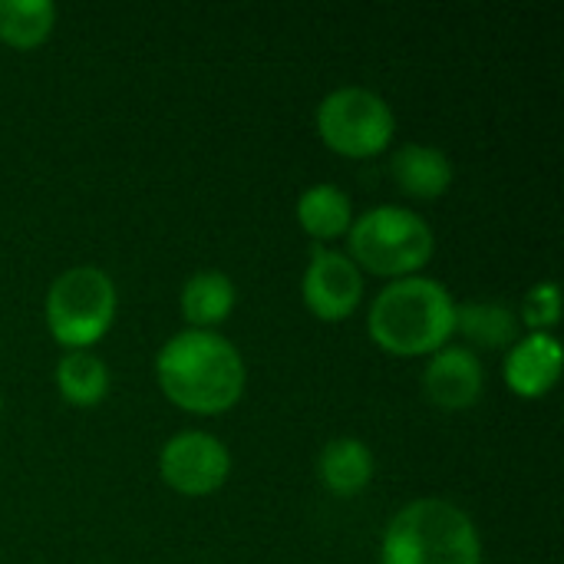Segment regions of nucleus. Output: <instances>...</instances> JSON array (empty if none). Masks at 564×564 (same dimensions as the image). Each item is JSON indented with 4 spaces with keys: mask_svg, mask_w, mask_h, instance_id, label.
Here are the masks:
<instances>
[{
    "mask_svg": "<svg viewBox=\"0 0 564 564\" xmlns=\"http://www.w3.org/2000/svg\"><path fill=\"white\" fill-rule=\"evenodd\" d=\"M525 334H555L562 321V288L558 281H539L525 291L522 307L516 311Z\"/></svg>",
    "mask_w": 564,
    "mask_h": 564,
    "instance_id": "18",
    "label": "nucleus"
},
{
    "mask_svg": "<svg viewBox=\"0 0 564 564\" xmlns=\"http://www.w3.org/2000/svg\"><path fill=\"white\" fill-rule=\"evenodd\" d=\"M502 380L519 400H545L562 380V340L555 334H522L506 350Z\"/></svg>",
    "mask_w": 564,
    "mask_h": 564,
    "instance_id": "10",
    "label": "nucleus"
},
{
    "mask_svg": "<svg viewBox=\"0 0 564 564\" xmlns=\"http://www.w3.org/2000/svg\"><path fill=\"white\" fill-rule=\"evenodd\" d=\"M423 393L433 406L459 413L473 410L486 393V367L476 350L449 344L426 357L423 367Z\"/></svg>",
    "mask_w": 564,
    "mask_h": 564,
    "instance_id": "9",
    "label": "nucleus"
},
{
    "mask_svg": "<svg viewBox=\"0 0 564 564\" xmlns=\"http://www.w3.org/2000/svg\"><path fill=\"white\" fill-rule=\"evenodd\" d=\"M390 175L397 182V188L416 202H436L443 195H449L453 182H456V169L453 159L426 142H406L393 152L390 159Z\"/></svg>",
    "mask_w": 564,
    "mask_h": 564,
    "instance_id": "11",
    "label": "nucleus"
},
{
    "mask_svg": "<svg viewBox=\"0 0 564 564\" xmlns=\"http://www.w3.org/2000/svg\"><path fill=\"white\" fill-rule=\"evenodd\" d=\"M294 218H297L301 231H304L314 245L330 248L334 241L347 238V231H350L357 212H354V198H350L340 185L317 182V185H311V188H304V192L297 195Z\"/></svg>",
    "mask_w": 564,
    "mask_h": 564,
    "instance_id": "13",
    "label": "nucleus"
},
{
    "mask_svg": "<svg viewBox=\"0 0 564 564\" xmlns=\"http://www.w3.org/2000/svg\"><path fill=\"white\" fill-rule=\"evenodd\" d=\"M373 476H377V456L357 436H337L317 456V482L337 499H354L367 492Z\"/></svg>",
    "mask_w": 564,
    "mask_h": 564,
    "instance_id": "12",
    "label": "nucleus"
},
{
    "mask_svg": "<svg viewBox=\"0 0 564 564\" xmlns=\"http://www.w3.org/2000/svg\"><path fill=\"white\" fill-rule=\"evenodd\" d=\"M238 307V288L225 271H195L178 291V311L192 330H218Z\"/></svg>",
    "mask_w": 564,
    "mask_h": 564,
    "instance_id": "14",
    "label": "nucleus"
},
{
    "mask_svg": "<svg viewBox=\"0 0 564 564\" xmlns=\"http://www.w3.org/2000/svg\"><path fill=\"white\" fill-rule=\"evenodd\" d=\"M155 383L175 410L192 416H221L241 403L248 364L221 330L185 327L159 347Z\"/></svg>",
    "mask_w": 564,
    "mask_h": 564,
    "instance_id": "1",
    "label": "nucleus"
},
{
    "mask_svg": "<svg viewBox=\"0 0 564 564\" xmlns=\"http://www.w3.org/2000/svg\"><path fill=\"white\" fill-rule=\"evenodd\" d=\"M56 393L76 410L99 406L112 390V373L96 350H63L53 370Z\"/></svg>",
    "mask_w": 564,
    "mask_h": 564,
    "instance_id": "16",
    "label": "nucleus"
},
{
    "mask_svg": "<svg viewBox=\"0 0 564 564\" xmlns=\"http://www.w3.org/2000/svg\"><path fill=\"white\" fill-rule=\"evenodd\" d=\"M482 558L473 516L440 496L406 502L380 539V564H482Z\"/></svg>",
    "mask_w": 564,
    "mask_h": 564,
    "instance_id": "3",
    "label": "nucleus"
},
{
    "mask_svg": "<svg viewBox=\"0 0 564 564\" xmlns=\"http://www.w3.org/2000/svg\"><path fill=\"white\" fill-rule=\"evenodd\" d=\"M56 26V3L50 0H0V43L10 50H36Z\"/></svg>",
    "mask_w": 564,
    "mask_h": 564,
    "instance_id": "17",
    "label": "nucleus"
},
{
    "mask_svg": "<svg viewBox=\"0 0 564 564\" xmlns=\"http://www.w3.org/2000/svg\"><path fill=\"white\" fill-rule=\"evenodd\" d=\"M456 334L469 350H509L522 337V324L502 301H463L456 304Z\"/></svg>",
    "mask_w": 564,
    "mask_h": 564,
    "instance_id": "15",
    "label": "nucleus"
},
{
    "mask_svg": "<svg viewBox=\"0 0 564 564\" xmlns=\"http://www.w3.org/2000/svg\"><path fill=\"white\" fill-rule=\"evenodd\" d=\"M347 258L360 274L383 281L416 278L436 254V231L406 205H373L360 212L347 231Z\"/></svg>",
    "mask_w": 564,
    "mask_h": 564,
    "instance_id": "4",
    "label": "nucleus"
},
{
    "mask_svg": "<svg viewBox=\"0 0 564 564\" xmlns=\"http://www.w3.org/2000/svg\"><path fill=\"white\" fill-rule=\"evenodd\" d=\"M0 416H3V397H0Z\"/></svg>",
    "mask_w": 564,
    "mask_h": 564,
    "instance_id": "19",
    "label": "nucleus"
},
{
    "mask_svg": "<svg viewBox=\"0 0 564 564\" xmlns=\"http://www.w3.org/2000/svg\"><path fill=\"white\" fill-rule=\"evenodd\" d=\"M364 274L347 258V251L314 245L304 274H301V301L321 324H344L364 304Z\"/></svg>",
    "mask_w": 564,
    "mask_h": 564,
    "instance_id": "8",
    "label": "nucleus"
},
{
    "mask_svg": "<svg viewBox=\"0 0 564 564\" xmlns=\"http://www.w3.org/2000/svg\"><path fill=\"white\" fill-rule=\"evenodd\" d=\"M367 334L390 357H433L456 337V297L430 274L387 281L370 301Z\"/></svg>",
    "mask_w": 564,
    "mask_h": 564,
    "instance_id": "2",
    "label": "nucleus"
},
{
    "mask_svg": "<svg viewBox=\"0 0 564 564\" xmlns=\"http://www.w3.org/2000/svg\"><path fill=\"white\" fill-rule=\"evenodd\" d=\"M119 314V291L109 271L76 264L56 274L43 297L50 337L63 350H93L112 330Z\"/></svg>",
    "mask_w": 564,
    "mask_h": 564,
    "instance_id": "5",
    "label": "nucleus"
},
{
    "mask_svg": "<svg viewBox=\"0 0 564 564\" xmlns=\"http://www.w3.org/2000/svg\"><path fill=\"white\" fill-rule=\"evenodd\" d=\"M159 476L175 496L205 499L228 482L231 453L208 430H182L159 449Z\"/></svg>",
    "mask_w": 564,
    "mask_h": 564,
    "instance_id": "7",
    "label": "nucleus"
},
{
    "mask_svg": "<svg viewBox=\"0 0 564 564\" xmlns=\"http://www.w3.org/2000/svg\"><path fill=\"white\" fill-rule=\"evenodd\" d=\"M317 139L340 159H377L397 139L393 106L367 86L330 89L314 112Z\"/></svg>",
    "mask_w": 564,
    "mask_h": 564,
    "instance_id": "6",
    "label": "nucleus"
}]
</instances>
